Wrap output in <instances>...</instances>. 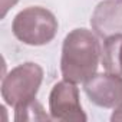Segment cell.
<instances>
[{
  "label": "cell",
  "mask_w": 122,
  "mask_h": 122,
  "mask_svg": "<svg viewBox=\"0 0 122 122\" xmlns=\"http://www.w3.org/2000/svg\"><path fill=\"white\" fill-rule=\"evenodd\" d=\"M49 111L53 119L65 122H85L86 115L79 101V91L73 82H57L49 96Z\"/></svg>",
  "instance_id": "obj_4"
},
{
  "label": "cell",
  "mask_w": 122,
  "mask_h": 122,
  "mask_svg": "<svg viewBox=\"0 0 122 122\" xmlns=\"http://www.w3.org/2000/svg\"><path fill=\"white\" fill-rule=\"evenodd\" d=\"M42 119H49L47 115L43 112V106L36 102V99L20 105L16 108V122H23V121H42Z\"/></svg>",
  "instance_id": "obj_8"
},
{
  "label": "cell",
  "mask_w": 122,
  "mask_h": 122,
  "mask_svg": "<svg viewBox=\"0 0 122 122\" xmlns=\"http://www.w3.org/2000/svg\"><path fill=\"white\" fill-rule=\"evenodd\" d=\"M12 30L20 42L30 46H42L56 36L57 19L50 10L33 6L16 15Z\"/></svg>",
  "instance_id": "obj_2"
},
{
  "label": "cell",
  "mask_w": 122,
  "mask_h": 122,
  "mask_svg": "<svg viewBox=\"0 0 122 122\" xmlns=\"http://www.w3.org/2000/svg\"><path fill=\"white\" fill-rule=\"evenodd\" d=\"M101 59L106 72L122 75V33L105 37L101 49Z\"/></svg>",
  "instance_id": "obj_7"
},
{
  "label": "cell",
  "mask_w": 122,
  "mask_h": 122,
  "mask_svg": "<svg viewBox=\"0 0 122 122\" xmlns=\"http://www.w3.org/2000/svg\"><path fill=\"white\" fill-rule=\"evenodd\" d=\"M111 119H112V121H122V106L116 108V111L112 113Z\"/></svg>",
  "instance_id": "obj_9"
},
{
  "label": "cell",
  "mask_w": 122,
  "mask_h": 122,
  "mask_svg": "<svg viewBox=\"0 0 122 122\" xmlns=\"http://www.w3.org/2000/svg\"><path fill=\"white\" fill-rule=\"evenodd\" d=\"M43 81V69L33 62H27L12 69L2 82V96L10 106L25 105L36 98Z\"/></svg>",
  "instance_id": "obj_3"
},
{
  "label": "cell",
  "mask_w": 122,
  "mask_h": 122,
  "mask_svg": "<svg viewBox=\"0 0 122 122\" xmlns=\"http://www.w3.org/2000/svg\"><path fill=\"white\" fill-rule=\"evenodd\" d=\"M101 57L98 37L86 29L72 30L63 40L60 71L66 81L79 83L95 75Z\"/></svg>",
  "instance_id": "obj_1"
},
{
  "label": "cell",
  "mask_w": 122,
  "mask_h": 122,
  "mask_svg": "<svg viewBox=\"0 0 122 122\" xmlns=\"http://www.w3.org/2000/svg\"><path fill=\"white\" fill-rule=\"evenodd\" d=\"M91 25L101 37L122 33V0H105L99 3L92 15Z\"/></svg>",
  "instance_id": "obj_6"
},
{
  "label": "cell",
  "mask_w": 122,
  "mask_h": 122,
  "mask_svg": "<svg viewBox=\"0 0 122 122\" xmlns=\"http://www.w3.org/2000/svg\"><path fill=\"white\" fill-rule=\"evenodd\" d=\"M85 93L98 106H122V78L115 73H98L85 81Z\"/></svg>",
  "instance_id": "obj_5"
}]
</instances>
